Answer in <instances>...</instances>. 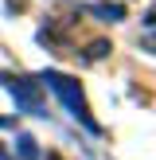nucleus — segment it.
Masks as SVG:
<instances>
[{
	"label": "nucleus",
	"instance_id": "obj_1",
	"mask_svg": "<svg viewBox=\"0 0 156 160\" xmlns=\"http://www.w3.org/2000/svg\"><path fill=\"white\" fill-rule=\"evenodd\" d=\"M39 86H47L51 94H59V102L66 106V113L74 117V121H82L90 133H101V125L90 117V106H86V98H82V86H78V78H70V74H62V70H39V78H35Z\"/></svg>",
	"mask_w": 156,
	"mask_h": 160
},
{
	"label": "nucleus",
	"instance_id": "obj_2",
	"mask_svg": "<svg viewBox=\"0 0 156 160\" xmlns=\"http://www.w3.org/2000/svg\"><path fill=\"white\" fill-rule=\"evenodd\" d=\"M0 86L16 98V109H23V113H31V117H47L35 78H23V74H0Z\"/></svg>",
	"mask_w": 156,
	"mask_h": 160
},
{
	"label": "nucleus",
	"instance_id": "obj_3",
	"mask_svg": "<svg viewBox=\"0 0 156 160\" xmlns=\"http://www.w3.org/2000/svg\"><path fill=\"white\" fill-rule=\"evenodd\" d=\"M137 43H140V51L156 55V4L148 8L144 20H140V35H137Z\"/></svg>",
	"mask_w": 156,
	"mask_h": 160
},
{
	"label": "nucleus",
	"instance_id": "obj_4",
	"mask_svg": "<svg viewBox=\"0 0 156 160\" xmlns=\"http://www.w3.org/2000/svg\"><path fill=\"white\" fill-rule=\"evenodd\" d=\"M86 12H90V16H101L105 23L125 20V8H121V4H86Z\"/></svg>",
	"mask_w": 156,
	"mask_h": 160
},
{
	"label": "nucleus",
	"instance_id": "obj_5",
	"mask_svg": "<svg viewBox=\"0 0 156 160\" xmlns=\"http://www.w3.org/2000/svg\"><path fill=\"white\" fill-rule=\"evenodd\" d=\"M16 148H20V160H39L35 137H27V133H20V137H16Z\"/></svg>",
	"mask_w": 156,
	"mask_h": 160
},
{
	"label": "nucleus",
	"instance_id": "obj_6",
	"mask_svg": "<svg viewBox=\"0 0 156 160\" xmlns=\"http://www.w3.org/2000/svg\"><path fill=\"white\" fill-rule=\"evenodd\" d=\"M109 51H113V47H109L105 39H94V43L86 47V55H82V59H86V62H98V59H105Z\"/></svg>",
	"mask_w": 156,
	"mask_h": 160
},
{
	"label": "nucleus",
	"instance_id": "obj_7",
	"mask_svg": "<svg viewBox=\"0 0 156 160\" xmlns=\"http://www.w3.org/2000/svg\"><path fill=\"white\" fill-rule=\"evenodd\" d=\"M47 160H59V156H55V152H47Z\"/></svg>",
	"mask_w": 156,
	"mask_h": 160
}]
</instances>
